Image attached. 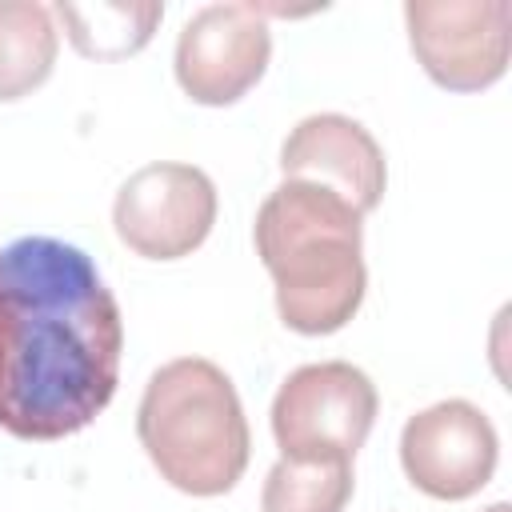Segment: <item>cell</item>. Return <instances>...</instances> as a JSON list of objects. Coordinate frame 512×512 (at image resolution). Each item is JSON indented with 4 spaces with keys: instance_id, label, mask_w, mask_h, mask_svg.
<instances>
[{
    "instance_id": "6da1fadb",
    "label": "cell",
    "mask_w": 512,
    "mask_h": 512,
    "mask_svg": "<svg viewBox=\"0 0 512 512\" xmlns=\"http://www.w3.org/2000/svg\"><path fill=\"white\" fill-rule=\"evenodd\" d=\"M124 316L92 256L52 236L0 248V428L64 440L116 396Z\"/></svg>"
},
{
    "instance_id": "7a4b0ae2",
    "label": "cell",
    "mask_w": 512,
    "mask_h": 512,
    "mask_svg": "<svg viewBox=\"0 0 512 512\" xmlns=\"http://www.w3.org/2000/svg\"><path fill=\"white\" fill-rule=\"evenodd\" d=\"M256 256L276 284V312L300 336L340 332L364 304V216L336 192L284 180L252 224Z\"/></svg>"
},
{
    "instance_id": "3957f363",
    "label": "cell",
    "mask_w": 512,
    "mask_h": 512,
    "mask_svg": "<svg viewBox=\"0 0 512 512\" xmlns=\"http://www.w3.org/2000/svg\"><path fill=\"white\" fill-rule=\"evenodd\" d=\"M136 436L152 468L188 496H224L248 468L252 436L240 396L224 368L204 356H180L152 372Z\"/></svg>"
},
{
    "instance_id": "277c9868",
    "label": "cell",
    "mask_w": 512,
    "mask_h": 512,
    "mask_svg": "<svg viewBox=\"0 0 512 512\" xmlns=\"http://www.w3.org/2000/svg\"><path fill=\"white\" fill-rule=\"evenodd\" d=\"M376 408V384L356 364L320 360L296 368L272 400V436L280 444V460L352 464L376 424Z\"/></svg>"
},
{
    "instance_id": "5b68a950",
    "label": "cell",
    "mask_w": 512,
    "mask_h": 512,
    "mask_svg": "<svg viewBox=\"0 0 512 512\" xmlns=\"http://www.w3.org/2000/svg\"><path fill=\"white\" fill-rule=\"evenodd\" d=\"M404 24L416 60L448 92H480L508 72V0H408Z\"/></svg>"
},
{
    "instance_id": "8992f818",
    "label": "cell",
    "mask_w": 512,
    "mask_h": 512,
    "mask_svg": "<svg viewBox=\"0 0 512 512\" xmlns=\"http://www.w3.org/2000/svg\"><path fill=\"white\" fill-rule=\"evenodd\" d=\"M112 224L120 244L144 260L192 256L216 224V184L196 164H144L120 184Z\"/></svg>"
},
{
    "instance_id": "52a82bcc",
    "label": "cell",
    "mask_w": 512,
    "mask_h": 512,
    "mask_svg": "<svg viewBox=\"0 0 512 512\" xmlns=\"http://www.w3.org/2000/svg\"><path fill=\"white\" fill-rule=\"evenodd\" d=\"M272 32L256 4H208L176 40V80L208 108L236 104L268 68Z\"/></svg>"
},
{
    "instance_id": "ba28073f",
    "label": "cell",
    "mask_w": 512,
    "mask_h": 512,
    "mask_svg": "<svg viewBox=\"0 0 512 512\" xmlns=\"http://www.w3.org/2000/svg\"><path fill=\"white\" fill-rule=\"evenodd\" d=\"M500 456V436L492 420L468 400H440L408 416L400 432V464L412 488L432 500L476 496Z\"/></svg>"
},
{
    "instance_id": "9c48e42d",
    "label": "cell",
    "mask_w": 512,
    "mask_h": 512,
    "mask_svg": "<svg viewBox=\"0 0 512 512\" xmlns=\"http://www.w3.org/2000/svg\"><path fill=\"white\" fill-rule=\"evenodd\" d=\"M280 172L284 180H308L336 192L360 216L384 200L388 184V164L376 136L340 112L304 116L280 144Z\"/></svg>"
},
{
    "instance_id": "30bf717a",
    "label": "cell",
    "mask_w": 512,
    "mask_h": 512,
    "mask_svg": "<svg viewBox=\"0 0 512 512\" xmlns=\"http://www.w3.org/2000/svg\"><path fill=\"white\" fill-rule=\"evenodd\" d=\"M60 48L56 16L36 0H0V104L28 96L52 76Z\"/></svg>"
},
{
    "instance_id": "8fae6325",
    "label": "cell",
    "mask_w": 512,
    "mask_h": 512,
    "mask_svg": "<svg viewBox=\"0 0 512 512\" xmlns=\"http://www.w3.org/2000/svg\"><path fill=\"white\" fill-rule=\"evenodd\" d=\"M72 48L88 60H124L140 52L156 24L164 20V4H56Z\"/></svg>"
},
{
    "instance_id": "7c38bea8",
    "label": "cell",
    "mask_w": 512,
    "mask_h": 512,
    "mask_svg": "<svg viewBox=\"0 0 512 512\" xmlns=\"http://www.w3.org/2000/svg\"><path fill=\"white\" fill-rule=\"evenodd\" d=\"M352 488L356 476L352 464L344 460H320V464L276 460L260 492V512H344Z\"/></svg>"
},
{
    "instance_id": "4fadbf2b",
    "label": "cell",
    "mask_w": 512,
    "mask_h": 512,
    "mask_svg": "<svg viewBox=\"0 0 512 512\" xmlns=\"http://www.w3.org/2000/svg\"><path fill=\"white\" fill-rule=\"evenodd\" d=\"M484 512H512V508H508V504H504V500H500V504H488V508H484Z\"/></svg>"
}]
</instances>
